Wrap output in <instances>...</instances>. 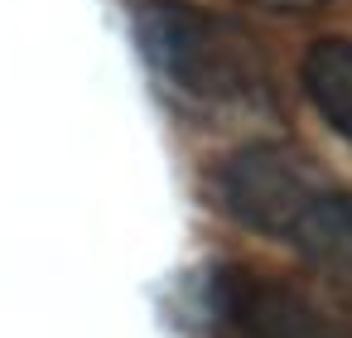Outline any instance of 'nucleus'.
<instances>
[{
    "label": "nucleus",
    "mask_w": 352,
    "mask_h": 338,
    "mask_svg": "<svg viewBox=\"0 0 352 338\" xmlns=\"http://www.w3.org/2000/svg\"><path fill=\"white\" fill-rule=\"evenodd\" d=\"M212 198L246 232L289 246L352 309V184L280 140H256L212 169Z\"/></svg>",
    "instance_id": "1"
},
{
    "label": "nucleus",
    "mask_w": 352,
    "mask_h": 338,
    "mask_svg": "<svg viewBox=\"0 0 352 338\" xmlns=\"http://www.w3.org/2000/svg\"><path fill=\"white\" fill-rule=\"evenodd\" d=\"M140 39L155 68L188 97L217 107H256L270 97V68L251 30L188 0H145Z\"/></svg>",
    "instance_id": "2"
},
{
    "label": "nucleus",
    "mask_w": 352,
    "mask_h": 338,
    "mask_svg": "<svg viewBox=\"0 0 352 338\" xmlns=\"http://www.w3.org/2000/svg\"><path fill=\"white\" fill-rule=\"evenodd\" d=\"M212 309L232 338H352V309H333L309 290L251 266L217 271Z\"/></svg>",
    "instance_id": "3"
},
{
    "label": "nucleus",
    "mask_w": 352,
    "mask_h": 338,
    "mask_svg": "<svg viewBox=\"0 0 352 338\" xmlns=\"http://www.w3.org/2000/svg\"><path fill=\"white\" fill-rule=\"evenodd\" d=\"M299 87L318 112V121L352 145V39L342 34L314 39L299 59Z\"/></svg>",
    "instance_id": "4"
},
{
    "label": "nucleus",
    "mask_w": 352,
    "mask_h": 338,
    "mask_svg": "<svg viewBox=\"0 0 352 338\" xmlns=\"http://www.w3.org/2000/svg\"><path fill=\"white\" fill-rule=\"evenodd\" d=\"M246 6H261L270 15H309V10L328 6V0H246Z\"/></svg>",
    "instance_id": "5"
}]
</instances>
